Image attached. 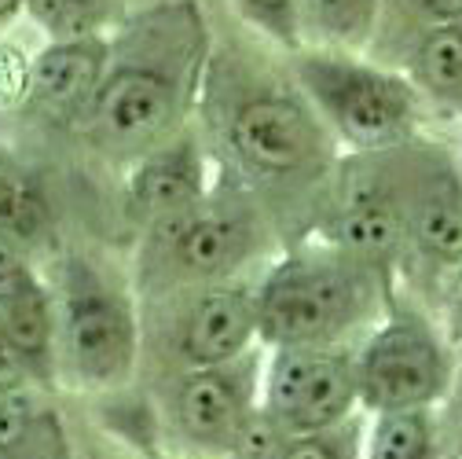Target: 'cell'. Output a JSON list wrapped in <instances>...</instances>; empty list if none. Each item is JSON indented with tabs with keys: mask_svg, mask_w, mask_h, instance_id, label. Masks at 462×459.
I'll return each instance as SVG.
<instances>
[{
	"mask_svg": "<svg viewBox=\"0 0 462 459\" xmlns=\"http://www.w3.org/2000/svg\"><path fill=\"white\" fill-rule=\"evenodd\" d=\"M209 60L213 33L195 0H158L129 12L110 33L106 74L74 133L92 155L129 169L191 126Z\"/></svg>",
	"mask_w": 462,
	"mask_h": 459,
	"instance_id": "6da1fadb",
	"label": "cell"
},
{
	"mask_svg": "<svg viewBox=\"0 0 462 459\" xmlns=\"http://www.w3.org/2000/svg\"><path fill=\"white\" fill-rule=\"evenodd\" d=\"M199 110L213 158L264 206L268 199L327 195L341 151L291 70L275 74L213 48Z\"/></svg>",
	"mask_w": 462,
	"mask_h": 459,
	"instance_id": "7a4b0ae2",
	"label": "cell"
},
{
	"mask_svg": "<svg viewBox=\"0 0 462 459\" xmlns=\"http://www.w3.org/2000/svg\"><path fill=\"white\" fill-rule=\"evenodd\" d=\"M393 295L389 272L305 232L257 276L261 346H356Z\"/></svg>",
	"mask_w": 462,
	"mask_h": 459,
	"instance_id": "3957f363",
	"label": "cell"
},
{
	"mask_svg": "<svg viewBox=\"0 0 462 459\" xmlns=\"http://www.w3.org/2000/svg\"><path fill=\"white\" fill-rule=\"evenodd\" d=\"M268 250L272 210L220 165L202 202L140 232L133 286L140 302H162L191 286L243 279Z\"/></svg>",
	"mask_w": 462,
	"mask_h": 459,
	"instance_id": "277c9868",
	"label": "cell"
},
{
	"mask_svg": "<svg viewBox=\"0 0 462 459\" xmlns=\"http://www.w3.org/2000/svg\"><path fill=\"white\" fill-rule=\"evenodd\" d=\"M60 382L85 393H118L143 357V309L133 279L88 250H67L51 279Z\"/></svg>",
	"mask_w": 462,
	"mask_h": 459,
	"instance_id": "5b68a950",
	"label": "cell"
},
{
	"mask_svg": "<svg viewBox=\"0 0 462 459\" xmlns=\"http://www.w3.org/2000/svg\"><path fill=\"white\" fill-rule=\"evenodd\" d=\"M286 60L341 155H389L422 136L426 99L403 70L312 44Z\"/></svg>",
	"mask_w": 462,
	"mask_h": 459,
	"instance_id": "8992f818",
	"label": "cell"
},
{
	"mask_svg": "<svg viewBox=\"0 0 462 459\" xmlns=\"http://www.w3.org/2000/svg\"><path fill=\"white\" fill-rule=\"evenodd\" d=\"M455 386V346L444 327L400 295L356 342L360 412L437 408Z\"/></svg>",
	"mask_w": 462,
	"mask_h": 459,
	"instance_id": "52a82bcc",
	"label": "cell"
},
{
	"mask_svg": "<svg viewBox=\"0 0 462 459\" xmlns=\"http://www.w3.org/2000/svg\"><path fill=\"white\" fill-rule=\"evenodd\" d=\"M309 232L396 276V265L408 258V206H403L400 151L341 158Z\"/></svg>",
	"mask_w": 462,
	"mask_h": 459,
	"instance_id": "ba28073f",
	"label": "cell"
},
{
	"mask_svg": "<svg viewBox=\"0 0 462 459\" xmlns=\"http://www.w3.org/2000/svg\"><path fill=\"white\" fill-rule=\"evenodd\" d=\"M264 346L254 353L177 371L165 386V423L191 459H236L243 437L261 419Z\"/></svg>",
	"mask_w": 462,
	"mask_h": 459,
	"instance_id": "9c48e42d",
	"label": "cell"
},
{
	"mask_svg": "<svg viewBox=\"0 0 462 459\" xmlns=\"http://www.w3.org/2000/svg\"><path fill=\"white\" fill-rule=\"evenodd\" d=\"M261 412L282 434H316L360 416L356 346L264 350Z\"/></svg>",
	"mask_w": 462,
	"mask_h": 459,
	"instance_id": "30bf717a",
	"label": "cell"
},
{
	"mask_svg": "<svg viewBox=\"0 0 462 459\" xmlns=\"http://www.w3.org/2000/svg\"><path fill=\"white\" fill-rule=\"evenodd\" d=\"M165 316V353L177 371L239 361L261 346L257 331V279H227L169 295L154 302Z\"/></svg>",
	"mask_w": 462,
	"mask_h": 459,
	"instance_id": "8fae6325",
	"label": "cell"
},
{
	"mask_svg": "<svg viewBox=\"0 0 462 459\" xmlns=\"http://www.w3.org/2000/svg\"><path fill=\"white\" fill-rule=\"evenodd\" d=\"M403 206H408V254L448 276L462 265V165L415 140L400 147Z\"/></svg>",
	"mask_w": 462,
	"mask_h": 459,
	"instance_id": "7c38bea8",
	"label": "cell"
},
{
	"mask_svg": "<svg viewBox=\"0 0 462 459\" xmlns=\"http://www.w3.org/2000/svg\"><path fill=\"white\" fill-rule=\"evenodd\" d=\"M217 173L220 165L209 144L191 126L177 136H169L165 144L151 147L125 169L122 206L129 224H136V232H147V228L191 210L209 195Z\"/></svg>",
	"mask_w": 462,
	"mask_h": 459,
	"instance_id": "4fadbf2b",
	"label": "cell"
},
{
	"mask_svg": "<svg viewBox=\"0 0 462 459\" xmlns=\"http://www.w3.org/2000/svg\"><path fill=\"white\" fill-rule=\"evenodd\" d=\"M110 63V37L48 41L30 63L26 110L74 129Z\"/></svg>",
	"mask_w": 462,
	"mask_h": 459,
	"instance_id": "5bb4252c",
	"label": "cell"
},
{
	"mask_svg": "<svg viewBox=\"0 0 462 459\" xmlns=\"http://www.w3.org/2000/svg\"><path fill=\"white\" fill-rule=\"evenodd\" d=\"M8 346L37 389L60 386V334H55V298L51 283L37 276L15 298L0 305Z\"/></svg>",
	"mask_w": 462,
	"mask_h": 459,
	"instance_id": "9a60e30c",
	"label": "cell"
},
{
	"mask_svg": "<svg viewBox=\"0 0 462 459\" xmlns=\"http://www.w3.org/2000/svg\"><path fill=\"white\" fill-rule=\"evenodd\" d=\"M70 434L48 389L0 393V459H70Z\"/></svg>",
	"mask_w": 462,
	"mask_h": 459,
	"instance_id": "2e32d148",
	"label": "cell"
},
{
	"mask_svg": "<svg viewBox=\"0 0 462 459\" xmlns=\"http://www.w3.org/2000/svg\"><path fill=\"white\" fill-rule=\"evenodd\" d=\"M403 74L419 89L426 107L433 103L462 118V23L422 26Z\"/></svg>",
	"mask_w": 462,
	"mask_h": 459,
	"instance_id": "e0dca14e",
	"label": "cell"
},
{
	"mask_svg": "<svg viewBox=\"0 0 462 459\" xmlns=\"http://www.w3.org/2000/svg\"><path fill=\"white\" fill-rule=\"evenodd\" d=\"M55 232V210L48 188L12 158H0V236L30 250Z\"/></svg>",
	"mask_w": 462,
	"mask_h": 459,
	"instance_id": "ac0fdd59",
	"label": "cell"
},
{
	"mask_svg": "<svg viewBox=\"0 0 462 459\" xmlns=\"http://www.w3.org/2000/svg\"><path fill=\"white\" fill-rule=\"evenodd\" d=\"M382 8L385 0H301L305 44L364 55L382 26Z\"/></svg>",
	"mask_w": 462,
	"mask_h": 459,
	"instance_id": "d6986e66",
	"label": "cell"
},
{
	"mask_svg": "<svg viewBox=\"0 0 462 459\" xmlns=\"http://www.w3.org/2000/svg\"><path fill=\"white\" fill-rule=\"evenodd\" d=\"M437 408L374 412L364 426V459H440Z\"/></svg>",
	"mask_w": 462,
	"mask_h": 459,
	"instance_id": "ffe728a7",
	"label": "cell"
},
{
	"mask_svg": "<svg viewBox=\"0 0 462 459\" xmlns=\"http://www.w3.org/2000/svg\"><path fill=\"white\" fill-rule=\"evenodd\" d=\"M23 15L44 33V41L110 37L129 15L125 0H26Z\"/></svg>",
	"mask_w": 462,
	"mask_h": 459,
	"instance_id": "44dd1931",
	"label": "cell"
},
{
	"mask_svg": "<svg viewBox=\"0 0 462 459\" xmlns=\"http://www.w3.org/2000/svg\"><path fill=\"white\" fill-rule=\"evenodd\" d=\"M231 8L257 37H264L282 55H294L305 48L301 0H231Z\"/></svg>",
	"mask_w": 462,
	"mask_h": 459,
	"instance_id": "7402d4cb",
	"label": "cell"
},
{
	"mask_svg": "<svg viewBox=\"0 0 462 459\" xmlns=\"http://www.w3.org/2000/svg\"><path fill=\"white\" fill-rule=\"evenodd\" d=\"M364 426L367 416H353L349 423L316 430V434H294L286 437L275 459H364Z\"/></svg>",
	"mask_w": 462,
	"mask_h": 459,
	"instance_id": "603a6c76",
	"label": "cell"
},
{
	"mask_svg": "<svg viewBox=\"0 0 462 459\" xmlns=\"http://www.w3.org/2000/svg\"><path fill=\"white\" fill-rule=\"evenodd\" d=\"M30 63L33 55H26L19 44L0 41V110L26 107L30 92Z\"/></svg>",
	"mask_w": 462,
	"mask_h": 459,
	"instance_id": "cb8c5ba5",
	"label": "cell"
},
{
	"mask_svg": "<svg viewBox=\"0 0 462 459\" xmlns=\"http://www.w3.org/2000/svg\"><path fill=\"white\" fill-rule=\"evenodd\" d=\"M41 272L33 268L30 254L23 247H15L12 239L0 236V305H5L8 298H15L23 286H30Z\"/></svg>",
	"mask_w": 462,
	"mask_h": 459,
	"instance_id": "d4e9b609",
	"label": "cell"
},
{
	"mask_svg": "<svg viewBox=\"0 0 462 459\" xmlns=\"http://www.w3.org/2000/svg\"><path fill=\"white\" fill-rule=\"evenodd\" d=\"M444 334L451 346H462V265L444 276Z\"/></svg>",
	"mask_w": 462,
	"mask_h": 459,
	"instance_id": "484cf974",
	"label": "cell"
},
{
	"mask_svg": "<svg viewBox=\"0 0 462 459\" xmlns=\"http://www.w3.org/2000/svg\"><path fill=\"white\" fill-rule=\"evenodd\" d=\"M411 12L419 15L422 26H444V23H462V0H408Z\"/></svg>",
	"mask_w": 462,
	"mask_h": 459,
	"instance_id": "4316f807",
	"label": "cell"
},
{
	"mask_svg": "<svg viewBox=\"0 0 462 459\" xmlns=\"http://www.w3.org/2000/svg\"><path fill=\"white\" fill-rule=\"evenodd\" d=\"M19 386H33V382H30L26 371L19 368V361H15L12 346H8L5 323H0V393H12V389H19Z\"/></svg>",
	"mask_w": 462,
	"mask_h": 459,
	"instance_id": "83f0119b",
	"label": "cell"
},
{
	"mask_svg": "<svg viewBox=\"0 0 462 459\" xmlns=\"http://www.w3.org/2000/svg\"><path fill=\"white\" fill-rule=\"evenodd\" d=\"M23 8H26V0H0V33H5L15 19H23Z\"/></svg>",
	"mask_w": 462,
	"mask_h": 459,
	"instance_id": "f1b7e54d",
	"label": "cell"
},
{
	"mask_svg": "<svg viewBox=\"0 0 462 459\" xmlns=\"http://www.w3.org/2000/svg\"><path fill=\"white\" fill-rule=\"evenodd\" d=\"M184 459H191V455H184Z\"/></svg>",
	"mask_w": 462,
	"mask_h": 459,
	"instance_id": "f546056e",
	"label": "cell"
}]
</instances>
